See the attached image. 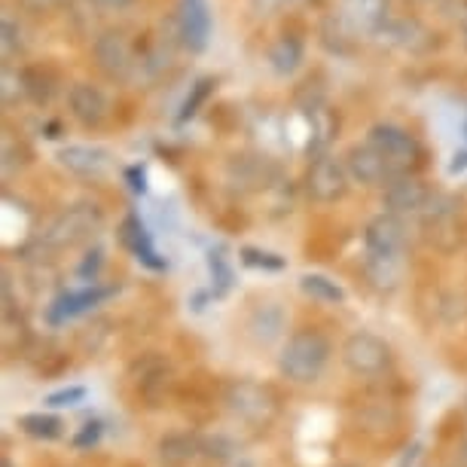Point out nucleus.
Segmentation results:
<instances>
[{
  "mask_svg": "<svg viewBox=\"0 0 467 467\" xmlns=\"http://www.w3.org/2000/svg\"><path fill=\"white\" fill-rule=\"evenodd\" d=\"M346 165H348V174L355 183H364V187H385L391 178H398L394 169L382 160L376 147H369L367 140L364 144H355L348 147L346 153Z\"/></svg>",
  "mask_w": 467,
  "mask_h": 467,
  "instance_id": "8",
  "label": "nucleus"
},
{
  "mask_svg": "<svg viewBox=\"0 0 467 467\" xmlns=\"http://www.w3.org/2000/svg\"><path fill=\"white\" fill-rule=\"evenodd\" d=\"M403 254V223L394 214L376 217L367 226V266L379 285H394Z\"/></svg>",
  "mask_w": 467,
  "mask_h": 467,
  "instance_id": "1",
  "label": "nucleus"
},
{
  "mask_svg": "<svg viewBox=\"0 0 467 467\" xmlns=\"http://www.w3.org/2000/svg\"><path fill=\"white\" fill-rule=\"evenodd\" d=\"M462 135H464V138H467V122H464V129H462Z\"/></svg>",
  "mask_w": 467,
  "mask_h": 467,
  "instance_id": "31",
  "label": "nucleus"
},
{
  "mask_svg": "<svg viewBox=\"0 0 467 467\" xmlns=\"http://www.w3.org/2000/svg\"><path fill=\"white\" fill-rule=\"evenodd\" d=\"M122 242L129 244V251L144 263L150 269H165V260L160 257V251L153 248V239H150L147 226L140 223L138 214H129L126 223H122Z\"/></svg>",
  "mask_w": 467,
  "mask_h": 467,
  "instance_id": "13",
  "label": "nucleus"
},
{
  "mask_svg": "<svg viewBox=\"0 0 467 467\" xmlns=\"http://www.w3.org/2000/svg\"><path fill=\"white\" fill-rule=\"evenodd\" d=\"M388 0H342L339 22L351 34H376L385 25Z\"/></svg>",
  "mask_w": 467,
  "mask_h": 467,
  "instance_id": "11",
  "label": "nucleus"
},
{
  "mask_svg": "<svg viewBox=\"0 0 467 467\" xmlns=\"http://www.w3.org/2000/svg\"><path fill=\"white\" fill-rule=\"evenodd\" d=\"M25 4L37 6V10H49V6H61L65 0H25Z\"/></svg>",
  "mask_w": 467,
  "mask_h": 467,
  "instance_id": "30",
  "label": "nucleus"
},
{
  "mask_svg": "<svg viewBox=\"0 0 467 467\" xmlns=\"http://www.w3.org/2000/svg\"><path fill=\"white\" fill-rule=\"evenodd\" d=\"M92 226H99V211H89V208H70L65 211L56 223L49 229V239L56 242H74L80 235L89 233Z\"/></svg>",
  "mask_w": 467,
  "mask_h": 467,
  "instance_id": "16",
  "label": "nucleus"
},
{
  "mask_svg": "<svg viewBox=\"0 0 467 467\" xmlns=\"http://www.w3.org/2000/svg\"><path fill=\"white\" fill-rule=\"evenodd\" d=\"M92 56L110 80H131L138 61H135V47L122 31H104L99 40L92 43Z\"/></svg>",
  "mask_w": 467,
  "mask_h": 467,
  "instance_id": "5",
  "label": "nucleus"
},
{
  "mask_svg": "<svg viewBox=\"0 0 467 467\" xmlns=\"http://www.w3.org/2000/svg\"><path fill=\"white\" fill-rule=\"evenodd\" d=\"M99 266H101V254L95 251V260H86L80 272H83V275H89V272H92V275H95V272H99Z\"/></svg>",
  "mask_w": 467,
  "mask_h": 467,
  "instance_id": "28",
  "label": "nucleus"
},
{
  "mask_svg": "<svg viewBox=\"0 0 467 467\" xmlns=\"http://www.w3.org/2000/svg\"><path fill=\"white\" fill-rule=\"evenodd\" d=\"M99 434H101V431H99V425H89V431H86V434L80 437V440H77V443H95V440H99Z\"/></svg>",
  "mask_w": 467,
  "mask_h": 467,
  "instance_id": "29",
  "label": "nucleus"
},
{
  "mask_svg": "<svg viewBox=\"0 0 467 467\" xmlns=\"http://www.w3.org/2000/svg\"><path fill=\"white\" fill-rule=\"evenodd\" d=\"M367 144L382 153V160L391 165L394 174L412 171L421 160L419 138L403 126H394V122H376V126L367 131Z\"/></svg>",
  "mask_w": 467,
  "mask_h": 467,
  "instance_id": "2",
  "label": "nucleus"
},
{
  "mask_svg": "<svg viewBox=\"0 0 467 467\" xmlns=\"http://www.w3.org/2000/svg\"><path fill=\"white\" fill-rule=\"evenodd\" d=\"M462 171H467V147L458 150L455 160L449 162V174H462Z\"/></svg>",
  "mask_w": 467,
  "mask_h": 467,
  "instance_id": "27",
  "label": "nucleus"
},
{
  "mask_svg": "<svg viewBox=\"0 0 467 467\" xmlns=\"http://www.w3.org/2000/svg\"><path fill=\"white\" fill-rule=\"evenodd\" d=\"M56 160L61 169H67L70 174H80V178H99L108 169V150L89 147V144H67L56 153Z\"/></svg>",
  "mask_w": 467,
  "mask_h": 467,
  "instance_id": "12",
  "label": "nucleus"
},
{
  "mask_svg": "<svg viewBox=\"0 0 467 467\" xmlns=\"http://www.w3.org/2000/svg\"><path fill=\"white\" fill-rule=\"evenodd\" d=\"M351 174L346 165V156H333V153H321L315 156V162L308 165V178H306V190L315 202H339L348 192Z\"/></svg>",
  "mask_w": 467,
  "mask_h": 467,
  "instance_id": "4",
  "label": "nucleus"
},
{
  "mask_svg": "<svg viewBox=\"0 0 467 467\" xmlns=\"http://www.w3.org/2000/svg\"><path fill=\"white\" fill-rule=\"evenodd\" d=\"M22 425L28 434H37V437H56L58 434V428H61V421L58 419H52V416H25L22 419Z\"/></svg>",
  "mask_w": 467,
  "mask_h": 467,
  "instance_id": "20",
  "label": "nucleus"
},
{
  "mask_svg": "<svg viewBox=\"0 0 467 467\" xmlns=\"http://www.w3.org/2000/svg\"><path fill=\"white\" fill-rule=\"evenodd\" d=\"M104 296H110L108 287H86V290H77V294H65L61 299H56V306L49 308V321L52 324H61L74 315H83L86 308L99 306Z\"/></svg>",
  "mask_w": 467,
  "mask_h": 467,
  "instance_id": "14",
  "label": "nucleus"
},
{
  "mask_svg": "<svg viewBox=\"0 0 467 467\" xmlns=\"http://www.w3.org/2000/svg\"><path fill=\"white\" fill-rule=\"evenodd\" d=\"M86 398V388H65V391H56L49 394V407H74L77 400Z\"/></svg>",
  "mask_w": 467,
  "mask_h": 467,
  "instance_id": "23",
  "label": "nucleus"
},
{
  "mask_svg": "<svg viewBox=\"0 0 467 467\" xmlns=\"http://www.w3.org/2000/svg\"><path fill=\"white\" fill-rule=\"evenodd\" d=\"M214 19L208 0H181L178 4V37L190 52H205Z\"/></svg>",
  "mask_w": 467,
  "mask_h": 467,
  "instance_id": "7",
  "label": "nucleus"
},
{
  "mask_svg": "<svg viewBox=\"0 0 467 467\" xmlns=\"http://www.w3.org/2000/svg\"><path fill=\"white\" fill-rule=\"evenodd\" d=\"M126 178H129V187L135 190V192H144L147 190V171L140 169V165H131V169L126 171Z\"/></svg>",
  "mask_w": 467,
  "mask_h": 467,
  "instance_id": "25",
  "label": "nucleus"
},
{
  "mask_svg": "<svg viewBox=\"0 0 467 467\" xmlns=\"http://www.w3.org/2000/svg\"><path fill=\"white\" fill-rule=\"evenodd\" d=\"M330 346L321 333L315 330H303L296 337H290L285 346V355H281V369L296 379V382H312V379L321 376L324 364H327Z\"/></svg>",
  "mask_w": 467,
  "mask_h": 467,
  "instance_id": "3",
  "label": "nucleus"
},
{
  "mask_svg": "<svg viewBox=\"0 0 467 467\" xmlns=\"http://www.w3.org/2000/svg\"><path fill=\"white\" fill-rule=\"evenodd\" d=\"M0 34H4V61H10L13 56H19V49H22V28L16 25L10 13H4Z\"/></svg>",
  "mask_w": 467,
  "mask_h": 467,
  "instance_id": "19",
  "label": "nucleus"
},
{
  "mask_svg": "<svg viewBox=\"0 0 467 467\" xmlns=\"http://www.w3.org/2000/svg\"><path fill=\"white\" fill-rule=\"evenodd\" d=\"M211 278L217 281V294H223L229 287V281H233V269H229V263L223 254H211Z\"/></svg>",
  "mask_w": 467,
  "mask_h": 467,
  "instance_id": "22",
  "label": "nucleus"
},
{
  "mask_svg": "<svg viewBox=\"0 0 467 467\" xmlns=\"http://www.w3.org/2000/svg\"><path fill=\"white\" fill-rule=\"evenodd\" d=\"M242 260L248 263V266H260V269H285V260L275 257V254L269 251H257V248H244L242 251Z\"/></svg>",
  "mask_w": 467,
  "mask_h": 467,
  "instance_id": "21",
  "label": "nucleus"
},
{
  "mask_svg": "<svg viewBox=\"0 0 467 467\" xmlns=\"http://www.w3.org/2000/svg\"><path fill=\"white\" fill-rule=\"evenodd\" d=\"M67 110L83 129H101L110 119V99L95 83H74L67 89Z\"/></svg>",
  "mask_w": 467,
  "mask_h": 467,
  "instance_id": "6",
  "label": "nucleus"
},
{
  "mask_svg": "<svg viewBox=\"0 0 467 467\" xmlns=\"http://www.w3.org/2000/svg\"><path fill=\"white\" fill-rule=\"evenodd\" d=\"M287 4L290 0H251V10L257 16H275V13L285 10Z\"/></svg>",
  "mask_w": 467,
  "mask_h": 467,
  "instance_id": "24",
  "label": "nucleus"
},
{
  "mask_svg": "<svg viewBox=\"0 0 467 467\" xmlns=\"http://www.w3.org/2000/svg\"><path fill=\"white\" fill-rule=\"evenodd\" d=\"M92 4L104 13H122V10H129L135 0H92Z\"/></svg>",
  "mask_w": 467,
  "mask_h": 467,
  "instance_id": "26",
  "label": "nucleus"
},
{
  "mask_svg": "<svg viewBox=\"0 0 467 467\" xmlns=\"http://www.w3.org/2000/svg\"><path fill=\"white\" fill-rule=\"evenodd\" d=\"M303 290L308 296L321 299V303H342L346 299V290L324 275H303Z\"/></svg>",
  "mask_w": 467,
  "mask_h": 467,
  "instance_id": "17",
  "label": "nucleus"
},
{
  "mask_svg": "<svg viewBox=\"0 0 467 467\" xmlns=\"http://www.w3.org/2000/svg\"><path fill=\"white\" fill-rule=\"evenodd\" d=\"M306 47L296 34H281V37L269 47V67L275 70L278 77H290L294 70L303 65Z\"/></svg>",
  "mask_w": 467,
  "mask_h": 467,
  "instance_id": "15",
  "label": "nucleus"
},
{
  "mask_svg": "<svg viewBox=\"0 0 467 467\" xmlns=\"http://www.w3.org/2000/svg\"><path fill=\"white\" fill-rule=\"evenodd\" d=\"M464 43H467V25H464Z\"/></svg>",
  "mask_w": 467,
  "mask_h": 467,
  "instance_id": "32",
  "label": "nucleus"
},
{
  "mask_svg": "<svg viewBox=\"0 0 467 467\" xmlns=\"http://www.w3.org/2000/svg\"><path fill=\"white\" fill-rule=\"evenodd\" d=\"M342 358H346V364L355 373L373 376L388 367V346L379 337H373V333H355L346 342V348H342Z\"/></svg>",
  "mask_w": 467,
  "mask_h": 467,
  "instance_id": "9",
  "label": "nucleus"
},
{
  "mask_svg": "<svg viewBox=\"0 0 467 467\" xmlns=\"http://www.w3.org/2000/svg\"><path fill=\"white\" fill-rule=\"evenodd\" d=\"M428 187L421 183L419 178L412 174H398L385 183V205H388V214H416L428 205Z\"/></svg>",
  "mask_w": 467,
  "mask_h": 467,
  "instance_id": "10",
  "label": "nucleus"
},
{
  "mask_svg": "<svg viewBox=\"0 0 467 467\" xmlns=\"http://www.w3.org/2000/svg\"><path fill=\"white\" fill-rule=\"evenodd\" d=\"M211 89H214V80H199L196 86H192V92L187 95V101L181 104V113H178V122H187V119H192L199 113V108L202 104L208 101V95H211Z\"/></svg>",
  "mask_w": 467,
  "mask_h": 467,
  "instance_id": "18",
  "label": "nucleus"
}]
</instances>
